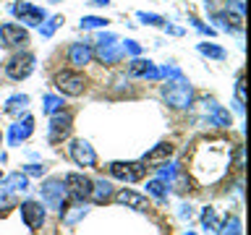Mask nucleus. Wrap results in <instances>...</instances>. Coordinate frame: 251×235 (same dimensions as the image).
<instances>
[{
    "label": "nucleus",
    "mask_w": 251,
    "mask_h": 235,
    "mask_svg": "<svg viewBox=\"0 0 251 235\" xmlns=\"http://www.w3.org/2000/svg\"><path fill=\"white\" fill-rule=\"evenodd\" d=\"M230 152H233V149L227 146L225 141H204V144L196 149V154H194L191 175L199 180L201 186L217 183V180L227 172Z\"/></svg>",
    "instance_id": "obj_1"
},
{
    "label": "nucleus",
    "mask_w": 251,
    "mask_h": 235,
    "mask_svg": "<svg viewBox=\"0 0 251 235\" xmlns=\"http://www.w3.org/2000/svg\"><path fill=\"white\" fill-rule=\"evenodd\" d=\"M162 99L176 110H186V107H191V102H194V89L183 76L168 78V81L162 84Z\"/></svg>",
    "instance_id": "obj_2"
},
{
    "label": "nucleus",
    "mask_w": 251,
    "mask_h": 235,
    "mask_svg": "<svg viewBox=\"0 0 251 235\" xmlns=\"http://www.w3.org/2000/svg\"><path fill=\"white\" fill-rule=\"evenodd\" d=\"M39 196H42V204L50 209H63V201H66V183H63L60 178H50L45 180L42 186H39Z\"/></svg>",
    "instance_id": "obj_3"
},
{
    "label": "nucleus",
    "mask_w": 251,
    "mask_h": 235,
    "mask_svg": "<svg viewBox=\"0 0 251 235\" xmlns=\"http://www.w3.org/2000/svg\"><path fill=\"white\" fill-rule=\"evenodd\" d=\"M97 58L102 60V63H107V66H113V63H118L123 58V47H121V42H118V37L115 34H97Z\"/></svg>",
    "instance_id": "obj_4"
},
{
    "label": "nucleus",
    "mask_w": 251,
    "mask_h": 235,
    "mask_svg": "<svg viewBox=\"0 0 251 235\" xmlns=\"http://www.w3.org/2000/svg\"><path fill=\"white\" fill-rule=\"evenodd\" d=\"M55 86L68 94V97H78V94H84L86 89V78L81 73H76V70H60L58 76H55Z\"/></svg>",
    "instance_id": "obj_5"
},
{
    "label": "nucleus",
    "mask_w": 251,
    "mask_h": 235,
    "mask_svg": "<svg viewBox=\"0 0 251 235\" xmlns=\"http://www.w3.org/2000/svg\"><path fill=\"white\" fill-rule=\"evenodd\" d=\"M68 154H71V160H74L78 167H94V164H97V152H94V146L89 144V141H84V139L71 141Z\"/></svg>",
    "instance_id": "obj_6"
},
{
    "label": "nucleus",
    "mask_w": 251,
    "mask_h": 235,
    "mask_svg": "<svg viewBox=\"0 0 251 235\" xmlns=\"http://www.w3.org/2000/svg\"><path fill=\"white\" fill-rule=\"evenodd\" d=\"M63 183H66V191H68V196L74 201H86V199H89L92 180L86 178V175H81V172H68Z\"/></svg>",
    "instance_id": "obj_7"
},
{
    "label": "nucleus",
    "mask_w": 251,
    "mask_h": 235,
    "mask_svg": "<svg viewBox=\"0 0 251 235\" xmlns=\"http://www.w3.org/2000/svg\"><path fill=\"white\" fill-rule=\"evenodd\" d=\"M31 70H34V55L31 52H19L13 55L11 60H8L5 66V73L13 78V81H21V78H26Z\"/></svg>",
    "instance_id": "obj_8"
},
{
    "label": "nucleus",
    "mask_w": 251,
    "mask_h": 235,
    "mask_svg": "<svg viewBox=\"0 0 251 235\" xmlns=\"http://www.w3.org/2000/svg\"><path fill=\"white\" fill-rule=\"evenodd\" d=\"M144 172H147L144 162H113L110 164V175L123 180V183H136Z\"/></svg>",
    "instance_id": "obj_9"
},
{
    "label": "nucleus",
    "mask_w": 251,
    "mask_h": 235,
    "mask_svg": "<svg viewBox=\"0 0 251 235\" xmlns=\"http://www.w3.org/2000/svg\"><path fill=\"white\" fill-rule=\"evenodd\" d=\"M11 13L16 16V19H21L26 26H39V24L47 19V13L42 11V8H37V5H31V3H13L11 5Z\"/></svg>",
    "instance_id": "obj_10"
},
{
    "label": "nucleus",
    "mask_w": 251,
    "mask_h": 235,
    "mask_svg": "<svg viewBox=\"0 0 251 235\" xmlns=\"http://www.w3.org/2000/svg\"><path fill=\"white\" fill-rule=\"evenodd\" d=\"M21 219L29 230H39L45 225V204L39 201H24L21 204Z\"/></svg>",
    "instance_id": "obj_11"
},
{
    "label": "nucleus",
    "mask_w": 251,
    "mask_h": 235,
    "mask_svg": "<svg viewBox=\"0 0 251 235\" xmlns=\"http://www.w3.org/2000/svg\"><path fill=\"white\" fill-rule=\"evenodd\" d=\"M0 42H3V47H24L29 42V34L19 24H3L0 26Z\"/></svg>",
    "instance_id": "obj_12"
},
{
    "label": "nucleus",
    "mask_w": 251,
    "mask_h": 235,
    "mask_svg": "<svg viewBox=\"0 0 251 235\" xmlns=\"http://www.w3.org/2000/svg\"><path fill=\"white\" fill-rule=\"evenodd\" d=\"M71 128H74V118H71L68 113H55L52 120H50V141L52 144H58V141H63L71 133Z\"/></svg>",
    "instance_id": "obj_13"
},
{
    "label": "nucleus",
    "mask_w": 251,
    "mask_h": 235,
    "mask_svg": "<svg viewBox=\"0 0 251 235\" xmlns=\"http://www.w3.org/2000/svg\"><path fill=\"white\" fill-rule=\"evenodd\" d=\"M31 131H34V118H24L19 120L16 125H11V133H8V144L11 146H19V141H26L31 136Z\"/></svg>",
    "instance_id": "obj_14"
},
{
    "label": "nucleus",
    "mask_w": 251,
    "mask_h": 235,
    "mask_svg": "<svg viewBox=\"0 0 251 235\" xmlns=\"http://www.w3.org/2000/svg\"><path fill=\"white\" fill-rule=\"evenodd\" d=\"M115 196V201L118 204H123V207H131V209H136V212H147L149 209V201H147V196H141V193H136V191H118V193H113Z\"/></svg>",
    "instance_id": "obj_15"
},
{
    "label": "nucleus",
    "mask_w": 251,
    "mask_h": 235,
    "mask_svg": "<svg viewBox=\"0 0 251 235\" xmlns=\"http://www.w3.org/2000/svg\"><path fill=\"white\" fill-rule=\"evenodd\" d=\"M113 183L110 180H105V178H100V180H92V193H89V199L94 201V204H105V201H110L113 199Z\"/></svg>",
    "instance_id": "obj_16"
},
{
    "label": "nucleus",
    "mask_w": 251,
    "mask_h": 235,
    "mask_svg": "<svg viewBox=\"0 0 251 235\" xmlns=\"http://www.w3.org/2000/svg\"><path fill=\"white\" fill-rule=\"evenodd\" d=\"M128 76H147V78H160V70L154 68V63H152V60L136 58V60H131V66H128Z\"/></svg>",
    "instance_id": "obj_17"
},
{
    "label": "nucleus",
    "mask_w": 251,
    "mask_h": 235,
    "mask_svg": "<svg viewBox=\"0 0 251 235\" xmlns=\"http://www.w3.org/2000/svg\"><path fill=\"white\" fill-rule=\"evenodd\" d=\"M68 58H71V63H74L76 68H84L86 63L92 60V47L84 45V42H74L71 50H68Z\"/></svg>",
    "instance_id": "obj_18"
},
{
    "label": "nucleus",
    "mask_w": 251,
    "mask_h": 235,
    "mask_svg": "<svg viewBox=\"0 0 251 235\" xmlns=\"http://www.w3.org/2000/svg\"><path fill=\"white\" fill-rule=\"evenodd\" d=\"M86 212H89V209H86V201H76L74 207H68V209L63 207L60 217H63V222H66V225H76L81 217H86Z\"/></svg>",
    "instance_id": "obj_19"
},
{
    "label": "nucleus",
    "mask_w": 251,
    "mask_h": 235,
    "mask_svg": "<svg viewBox=\"0 0 251 235\" xmlns=\"http://www.w3.org/2000/svg\"><path fill=\"white\" fill-rule=\"evenodd\" d=\"M170 154H173V146H170V144H165V141H162V144H157V146L152 149V152H147V154H144V160H141V162H144V164H157V162H165Z\"/></svg>",
    "instance_id": "obj_20"
},
{
    "label": "nucleus",
    "mask_w": 251,
    "mask_h": 235,
    "mask_svg": "<svg viewBox=\"0 0 251 235\" xmlns=\"http://www.w3.org/2000/svg\"><path fill=\"white\" fill-rule=\"evenodd\" d=\"M26 188H29V180H26V175H21V172H13V175L3 178V191L16 193V191H26Z\"/></svg>",
    "instance_id": "obj_21"
},
{
    "label": "nucleus",
    "mask_w": 251,
    "mask_h": 235,
    "mask_svg": "<svg viewBox=\"0 0 251 235\" xmlns=\"http://www.w3.org/2000/svg\"><path fill=\"white\" fill-rule=\"evenodd\" d=\"M26 105H29V97H26V94H13V97L5 102V113L13 115V118H19L24 110H26Z\"/></svg>",
    "instance_id": "obj_22"
},
{
    "label": "nucleus",
    "mask_w": 251,
    "mask_h": 235,
    "mask_svg": "<svg viewBox=\"0 0 251 235\" xmlns=\"http://www.w3.org/2000/svg\"><path fill=\"white\" fill-rule=\"evenodd\" d=\"M147 193L154 196L157 201H165V199H168V193H170V183H165V180H160V178L149 180V183H147Z\"/></svg>",
    "instance_id": "obj_23"
},
{
    "label": "nucleus",
    "mask_w": 251,
    "mask_h": 235,
    "mask_svg": "<svg viewBox=\"0 0 251 235\" xmlns=\"http://www.w3.org/2000/svg\"><path fill=\"white\" fill-rule=\"evenodd\" d=\"M207 107H209V113H212L209 120L215 123V125H230V115H227L225 110L217 105V102H212V99H209V102H207Z\"/></svg>",
    "instance_id": "obj_24"
},
{
    "label": "nucleus",
    "mask_w": 251,
    "mask_h": 235,
    "mask_svg": "<svg viewBox=\"0 0 251 235\" xmlns=\"http://www.w3.org/2000/svg\"><path fill=\"white\" fill-rule=\"evenodd\" d=\"M217 235H243L241 233V219L238 217H227L225 222L217 227Z\"/></svg>",
    "instance_id": "obj_25"
},
{
    "label": "nucleus",
    "mask_w": 251,
    "mask_h": 235,
    "mask_svg": "<svg viewBox=\"0 0 251 235\" xmlns=\"http://www.w3.org/2000/svg\"><path fill=\"white\" fill-rule=\"evenodd\" d=\"M199 52H201V55H209V58H215V60H225V50H223V47H217V45L201 42V45H199Z\"/></svg>",
    "instance_id": "obj_26"
},
{
    "label": "nucleus",
    "mask_w": 251,
    "mask_h": 235,
    "mask_svg": "<svg viewBox=\"0 0 251 235\" xmlns=\"http://www.w3.org/2000/svg\"><path fill=\"white\" fill-rule=\"evenodd\" d=\"M60 110H63V99L55 97V94H47V97H45V113L55 115V113H60Z\"/></svg>",
    "instance_id": "obj_27"
},
{
    "label": "nucleus",
    "mask_w": 251,
    "mask_h": 235,
    "mask_svg": "<svg viewBox=\"0 0 251 235\" xmlns=\"http://www.w3.org/2000/svg\"><path fill=\"white\" fill-rule=\"evenodd\" d=\"M60 21H63L60 16H52V19L42 21V24H39V34H42V37H52V31H55V26H58Z\"/></svg>",
    "instance_id": "obj_28"
},
{
    "label": "nucleus",
    "mask_w": 251,
    "mask_h": 235,
    "mask_svg": "<svg viewBox=\"0 0 251 235\" xmlns=\"http://www.w3.org/2000/svg\"><path fill=\"white\" fill-rule=\"evenodd\" d=\"M201 222H204V227H207V230H217L220 227V222H217V214H215V209H204L201 212Z\"/></svg>",
    "instance_id": "obj_29"
},
{
    "label": "nucleus",
    "mask_w": 251,
    "mask_h": 235,
    "mask_svg": "<svg viewBox=\"0 0 251 235\" xmlns=\"http://www.w3.org/2000/svg\"><path fill=\"white\" fill-rule=\"evenodd\" d=\"M107 26V19H100V16H84L81 19V29H100Z\"/></svg>",
    "instance_id": "obj_30"
},
{
    "label": "nucleus",
    "mask_w": 251,
    "mask_h": 235,
    "mask_svg": "<svg viewBox=\"0 0 251 235\" xmlns=\"http://www.w3.org/2000/svg\"><path fill=\"white\" fill-rule=\"evenodd\" d=\"M139 19L144 21V24H149V26H162V24H165L162 16H157V13H144V11H139Z\"/></svg>",
    "instance_id": "obj_31"
},
{
    "label": "nucleus",
    "mask_w": 251,
    "mask_h": 235,
    "mask_svg": "<svg viewBox=\"0 0 251 235\" xmlns=\"http://www.w3.org/2000/svg\"><path fill=\"white\" fill-rule=\"evenodd\" d=\"M176 164H168V162H165L162 164V167H160V180H165V183H170V180L173 178H176Z\"/></svg>",
    "instance_id": "obj_32"
},
{
    "label": "nucleus",
    "mask_w": 251,
    "mask_h": 235,
    "mask_svg": "<svg viewBox=\"0 0 251 235\" xmlns=\"http://www.w3.org/2000/svg\"><path fill=\"white\" fill-rule=\"evenodd\" d=\"M121 47H123V52L133 55V58H136V55H141V45H136V42H133V39H126V42H123Z\"/></svg>",
    "instance_id": "obj_33"
},
{
    "label": "nucleus",
    "mask_w": 251,
    "mask_h": 235,
    "mask_svg": "<svg viewBox=\"0 0 251 235\" xmlns=\"http://www.w3.org/2000/svg\"><path fill=\"white\" fill-rule=\"evenodd\" d=\"M235 97H238V110H243V73H238V81H235Z\"/></svg>",
    "instance_id": "obj_34"
},
{
    "label": "nucleus",
    "mask_w": 251,
    "mask_h": 235,
    "mask_svg": "<svg viewBox=\"0 0 251 235\" xmlns=\"http://www.w3.org/2000/svg\"><path fill=\"white\" fill-rule=\"evenodd\" d=\"M45 170H47V167H42V164H26V167H24V172H26V175H39V178L45 175Z\"/></svg>",
    "instance_id": "obj_35"
},
{
    "label": "nucleus",
    "mask_w": 251,
    "mask_h": 235,
    "mask_svg": "<svg viewBox=\"0 0 251 235\" xmlns=\"http://www.w3.org/2000/svg\"><path fill=\"white\" fill-rule=\"evenodd\" d=\"M235 11V16H238V19H243V0H227V11Z\"/></svg>",
    "instance_id": "obj_36"
},
{
    "label": "nucleus",
    "mask_w": 251,
    "mask_h": 235,
    "mask_svg": "<svg viewBox=\"0 0 251 235\" xmlns=\"http://www.w3.org/2000/svg\"><path fill=\"white\" fill-rule=\"evenodd\" d=\"M191 21H194V26L199 29L201 34H215V29H212V26H204V24H199V21H196V19H191Z\"/></svg>",
    "instance_id": "obj_37"
},
{
    "label": "nucleus",
    "mask_w": 251,
    "mask_h": 235,
    "mask_svg": "<svg viewBox=\"0 0 251 235\" xmlns=\"http://www.w3.org/2000/svg\"><path fill=\"white\" fill-rule=\"evenodd\" d=\"M180 217H191V207H186V204H183V207H180Z\"/></svg>",
    "instance_id": "obj_38"
},
{
    "label": "nucleus",
    "mask_w": 251,
    "mask_h": 235,
    "mask_svg": "<svg viewBox=\"0 0 251 235\" xmlns=\"http://www.w3.org/2000/svg\"><path fill=\"white\" fill-rule=\"evenodd\" d=\"M170 34H183V29H178V26H168Z\"/></svg>",
    "instance_id": "obj_39"
},
{
    "label": "nucleus",
    "mask_w": 251,
    "mask_h": 235,
    "mask_svg": "<svg viewBox=\"0 0 251 235\" xmlns=\"http://www.w3.org/2000/svg\"><path fill=\"white\" fill-rule=\"evenodd\" d=\"M89 3H94V5H107L110 0H89Z\"/></svg>",
    "instance_id": "obj_40"
},
{
    "label": "nucleus",
    "mask_w": 251,
    "mask_h": 235,
    "mask_svg": "<svg viewBox=\"0 0 251 235\" xmlns=\"http://www.w3.org/2000/svg\"><path fill=\"white\" fill-rule=\"evenodd\" d=\"M183 235H196V233H183Z\"/></svg>",
    "instance_id": "obj_41"
},
{
    "label": "nucleus",
    "mask_w": 251,
    "mask_h": 235,
    "mask_svg": "<svg viewBox=\"0 0 251 235\" xmlns=\"http://www.w3.org/2000/svg\"><path fill=\"white\" fill-rule=\"evenodd\" d=\"M50 3H60V0H50Z\"/></svg>",
    "instance_id": "obj_42"
},
{
    "label": "nucleus",
    "mask_w": 251,
    "mask_h": 235,
    "mask_svg": "<svg viewBox=\"0 0 251 235\" xmlns=\"http://www.w3.org/2000/svg\"><path fill=\"white\" fill-rule=\"evenodd\" d=\"M0 180H3V172H0Z\"/></svg>",
    "instance_id": "obj_43"
},
{
    "label": "nucleus",
    "mask_w": 251,
    "mask_h": 235,
    "mask_svg": "<svg viewBox=\"0 0 251 235\" xmlns=\"http://www.w3.org/2000/svg\"><path fill=\"white\" fill-rule=\"evenodd\" d=\"M0 141H3V133H0Z\"/></svg>",
    "instance_id": "obj_44"
}]
</instances>
